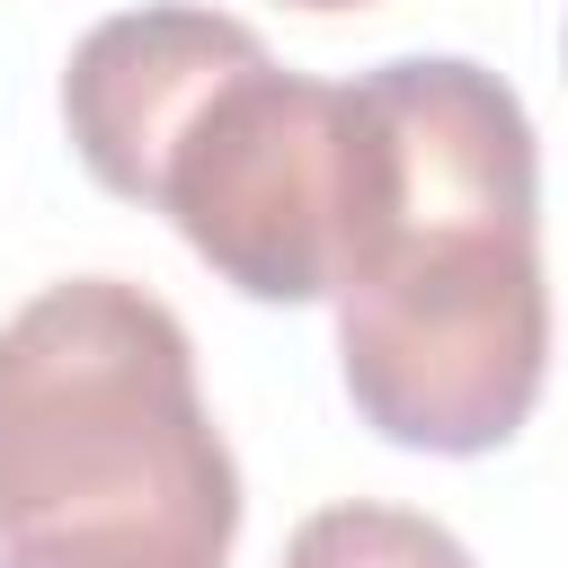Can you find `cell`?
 Listing matches in <instances>:
<instances>
[{
  "mask_svg": "<svg viewBox=\"0 0 568 568\" xmlns=\"http://www.w3.org/2000/svg\"><path fill=\"white\" fill-rule=\"evenodd\" d=\"M62 124L80 169L178 222V240L248 302H328L355 98L284 71L248 18L222 9H115L71 44Z\"/></svg>",
  "mask_w": 568,
  "mask_h": 568,
  "instance_id": "2",
  "label": "cell"
},
{
  "mask_svg": "<svg viewBox=\"0 0 568 568\" xmlns=\"http://www.w3.org/2000/svg\"><path fill=\"white\" fill-rule=\"evenodd\" d=\"M0 568H222L231 550L186 532H53V541H0Z\"/></svg>",
  "mask_w": 568,
  "mask_h": 568,
  "instance_id": "5",
  "label": "cell"
},
{
  "mask_svg": "<svg viewBox=\"0 0 568 568\" xmlns=\"http://www.w3.org/2000/svg\"><path fill=\"white\" fill-rule=\"evenodd\" d=\"M186 532L231 550L240 462L178 311L124 275L44 284L0 328V541Z\"/></svg>",
  "mask_w": 568,
  "mask_h": 568,
  "instance_id": "3",
  "label": "cell"
},
{
  "mask_svg": "<svg viewBox=\"0 0 568 568\" xmlns=\"http://www.w3.org/2000/svg\"><path fill=\"white\" fill-rule=\"evenodd\" d=\"M337 240V373L408 453H497L550 373L541 151L524 98L470 53H399L355 89Z\"/></svg>",
  "mask_w": 568,
  "mask_h": 568,
  "instance_id": "1",
  "label": "cell"
},
{
  "mask_svg": "<svg viewBox=\"0 0 568 568\" xmlns=\"http://www.w3.org/2000/svg\"><path fill=\"white\" fill-rule=\"evenodd\" d=\"M275 568H479L435 515L417 506H382V497H346L293 524Z\"/></svg>",
  "mask_w": 568,
  "mask_h": 568,
  "instance_id": "4",
  "label": "cell"
},
{
  "mask_svg": "<svg viewBox=\"0 0 568 568\" xmlns=\"http://www.w3.org/2000/svg\"><path fill=\"white\" fill-rule=\"evenodd\" d=\"M293 9H364V0H293Z\"/></svg>",
  "mask_w": 568,
  "mask_h": 568,
  "instance_id": "6",
  "label": "cell"
}]
</instances>
